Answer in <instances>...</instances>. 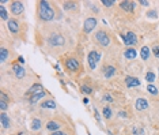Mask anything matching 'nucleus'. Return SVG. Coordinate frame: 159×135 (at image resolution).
I'll return each mask as SVG.
<instances>
[{"label":"nucleus","mask_w":159,"mask_h":135,"mask_svg":"<svg viewBox=\"0 0 159 135\" xmlns=\"http://www.w3.org/2000/svg\"><path fill=\"white\" fill-rule=\"evenodd\" d=\"M95 38H97V41L102 45V46H108V45L110 44V37H109L105 32H102V30L101 32H97Z\"/></svg>","instance_id":"nucleus-6"},{"label":"nucleus","mask_w":159,"mask_h":135,"mask_svg":"<svg viewBox=\"0 0 159 135\" xmlns=\"http://www.w3.org/2000/svg\"><path fill=\"white\" fill-rule=\"evenodd\" d=\"M83 103H84V104H89V98H87V97H84V98H83Z\"/></svg>","instance_id":"nucleus-41"},{"label":"nucleus","mask_w":159,"mask_h":135,"mask_svg":"<svg viewBox=\"0 0 159 135\" xmlns=\"http://www.w3.org/2000/svg\"><path fill=\"white\" fill-rule=\"evenodd\" d=\"M147 90H148V91L152 94V96H156V94H158V89H156V87L154 86L152 83H148V86H147Z\"/></svg>","instance_id":"nucleus-27"},{"label":"nucleus","mask_w":159,"mask_h":135,"mask_svg":"<svg viewBox=\"0 0 159 135\" xmlns=\"http://www.w3.org/2000/svg\"><path fill=\"white\" fill-rule=\"evenodd\" d=\"M61 125H60V123H57V122H49L48 124H46V128L49 130V131H57L59 128H60Z\"/></svg>","instance_id":"nucleus-20"},{"label":"nucleus","mask_w":159,"mask_h":135,"mask_svg":"<svg viewBox=\"0 0 159 135\" xmlns=\"http://www.w3.org/2000/svg\"><path fill=\"white\" fill-rule=\"evenodd\" d=\"M65 66H67V68L70 71H78V68H79V61H78L76 59H68Z\"/></svg>","instance_id":"nucleus-9"},{"label":"nucleus","mask_w":159,"mask_h":135,"mask_svg":"<svg viewBox=\"0 0 159 135\" xmlns=\"http://www.w3.org/2000/svg\"><path fill=\"white\" fill-rule=\"evenodd\" d=\"M12 70H14V72H15V75H16V78H23L26 75V70L23 67H21L19 64H14L12 66Z\"/></svg>","instance_id":"nucleus-10"},{"label":"nucleus","mask_w":159,"mask_h":135,"mask_svg":"<svg viewBox=\"0 0 159 135\" xmlns=\"http://www.w3.org/2000/svg\"><path fill=\"white\" fill-rule=\"evenodd\" d=\"M99 59H101V53H98V52L91 51L89 53L87 60H89V66H90V68H91V70H94V68L97 67V63L99 61Z\"/></svg>","instance_id":"nucleus-3"},{"label":"nucleus","mask_w":159,"mask_h":135,"mask_svg":"<svg viewBox=\"0 0 159 135\" xmlns=\"http://www.w3.org/2000/svg\"><path fill=\"white\" fill-rule=\"evenodd\" d=\"M41 125H42V123H41V120L40 119H33L32 120V130L37 131V130L41 128Z\"/></svg>","instance_id":"nucleus-22"},{"label":"nucleus","mask_w":159,"mask_h":135,"mask_svg":"<svg viewBox=\"0 0 159 135\" xmlns=\"http://www.w3.org/2000/svg\"><path fill=\"white\" fill-rule=\"evenodd\" d=\"M114 74H116V68L113 67V66H108V67L105 68V72H103L105 78H111Z\"/></svg>","instance_id":"nucleus-19"},{"label":"nucleus","mask_w":159,"mask_h":135,"mask_svg":"<svg viewBox=\"0 0 159 135\" xmlns=\"http://www.w3.org/2000/svg\"><path fill=\"white\" fill-rule=\"evenodd\" d=\"M97 27V19L95 18H87L86 21H84V23H83V32L84 33H90L92 32V30Z\"/></svg>","instance_id":"nucleus-5"},{"label":"nucleus","mask_w":159,"mask_h":135,"mask_svg":"<svg viewBox=\"0 0 159 135\" xmlns=\"http://www.w3.org/2000/svg\"><path fill=\"white\" fill-rule=\"evenodd\" d=\"M64 10H75L76 8V3H73V1H65L63 4Z\"/></svg>","instance_id":"nucleus-25"},{"label":"nucleus","mask_w":159,"mask_h":135,"mask_svg":"<svg viewBox=\"0 0 159 135\" xmlns=\"http://www.w3.org/2000/svg\"><path fill=\"white\" fill-rule=\"evenodd\" d=\"M103 116H105L106 119H111V109L110 108H109V106H105V108H103Z\"/></svg>","instance_id":"nucleus-28"},{"label":"nucleus","mask_w":159,"mask_h":135,"mask_svg":"<svg viewBox=\"0 0 159 135\" xmlns=\"http://www.w3.org/2000/svg\"><path fill=\"white\" fill-rule=\"evenodd\" d=\"M18 61H19L21 64H23V63H25V59H23L22 56H21V58H18Z\"/></svg>","instance_id":"nucleus-39"},{"label":"nucleus","mask_w":159,"mask_h":135,"mask_svg":"<svg viewBox=\"0 0 159 135\" xmlns=\"http://www.w3.org/2000/svg\"><path fill=\"white\" fill-rule=\"evenodd\" d=\"M95 117H97V120H99V113L97 112V111H95Z\"/></svg>","instance_id":"nucleus-42"},{"label":"nucleus","mask_w":159,"mask_h":135,"mask_svg":"<svg viewBox=\"0 0 159 135\" xmlns=\"http://www.w3.org/2000/svg\"><path fill=\"white\" fill-rule=\"evenodd\" d=\"M45 94H46L45 91H41V93H37V94H33V96H30V104H32V105L37 104L42 98V97L45 96Z\"/></svg>","instance_id":"nucleus-15"},{"label":"nucleus","mask_w":159,"mask_h":135,"mask_svg":"<svg viewBox=\"0 0 159 135\" xmlns=\"http://www.w3.org/2000/svg\"><path fill=\"white\" fill-rule=\"evenodd\" d=\"M0 122H1V125H3L4 128H8V127H10V124H11L10 119H8V116H7L4 112H1V115H0Z\"/></svg>","instance_id":"nucleus-16"},{"label":"nucleus","mask_w":159,"mask_h":135,"mask_svg":"<svg viewBox=\"0 0 159 135\" xmlns=\"http://www.w3.org/2000/svg\"><path fill=\"white\" fill-rule=\"evenodd\" d=\"M140 4H141V6H149V1H147V0H140Z\"/></svg>","instance_id":"nucleus-36"},{"label":"nucleus","mask_w":159,"mask_h":135,"mask_svg":"<svg viewBox=\"0 0 159 135\" xmlns=\"http://www.w3.org/2000/svg\"><path fill=\"white\" fill-rule=\"evenodd\" d=\"M11 11L15 15H21L23 13V3H21V1H12L11 3Z\"/></svg>","instance_id":"nucleus-7"},{"label":"nucleus","mask_w":159,"mask_h":135,"mask_svg":"<svg viewBox=\"0 0 159 135\" xmlns=\"http://www.w3.org/2000/svg\"><path fill=\"white\" fill-rule=\"evenodd\" d=\"M132 134L133 135H144V130L139 125H133L132 127Z\"/></svg>","instance_id":"nucleus-24"},{"label":"nucleus","mask_w":159,"mask_h":135,"mask_svg":"<svg viewBox=\"0 0 159 135\" xmlns=\"http://www.w3.org/2000/svg\"><path fill=\"white\" fill-rule=\"evenodd\" d=\"M7 58H8V51H7L6 48H1L0 49V61L4 63V61L7 60Z\"/></svg>","instance_id":"nucleus-23"},{"label":"nucleus","mask_w":159,"mask_h":135,"mask_svg":"<svg viewBox=\"0 0 159 135\" xmlns=\"http://www.w3.org/2000/svg\"><path fill=\"white\" fill-rule=\"evenodd\" d=\"M41 91H44V87H42V85H40V83H35V85H33V86L30 87L29 90H27V94H30V96H33V94L41 93Z\"/></svg>","instance_id":"nucleus-13"},{"label":"nucleus","mask_w":159,"mask_h":135,"mask_svg":"<svg viewBox=\"0 0 159 135\" xmlns=\"http://www.w3.org/2000/svg\"><path fill=\"white\" fill-rule=\"evenodd\" d=\"M147 16H148V18H156V16H158V13H156L155 10L148 11V13H147Z\"/></svg>","instance_id":"nucleus-33"},{"label":"nucleus","mask_w":159,"mask_h":135,"mask_svg":"<svg viewBox=\"0 0 159 135\" xmlns=\"http://www.w3.org/2000/svg\"><path fill=\"white\" fill-rule=\"evenodd\" d=\"M7 26H8V29H10L11 33H18L19 32V25H18V22L14 19H10L8 21V23H7Z\"/></svg>","instance_id":"nucleus-14"},{"label":"nucleus","mask_w":159,"mask_h":135,"mask_svg":"<svg viewBox=\"0 0 159 135\" xmlns=\"http://www.w3.org/2000/svg\"><path fill=\"white\" fill-rule=\"evenodd\" d=\"M41 108H44V109H54V108H56V103H54L53 100L44 101V103L41 104Z\"/></svg>","instance_id":"nucleus-17"},{"label":"nucleus","mask_w":159,"mask_h":135,"mask_svg":"<svg viewBox=\"0 0 159 135\" xmlns=\"http://www.w3.org/2000/svg\"><path fill=\"white\" fill-rule=\"evenodd\" d=\"M0 16H1V19L3 21H7L8 19V14H7V10L4 6H0Z\"/></svg>","instance_id":"nucleus-26"},{"label":"nucleus","mask_w":159,"mask_h":135,"mask_svg":"<svg viewBox=\"0 0 159 135\" xmlns=\"http://www.w3.org/2000/svg\"><path fill=\"white\" fill-rule=\"evenodd\" d=\"M125 83H127L128 87H136V86H140V79H137V78L135 77H127L125 78Z\"/></svg>","instance_id":"nucleus-8"},{"label":"nucleus","mask_w":159,"mask_h":135,"mask_svg":"<svg viewBox=\"0 0 159 135\" xmlns=\"http://www.w3.org/2000/svg\"><path fill=\"white\" fill-rule=\"evenodd\" d=\"M124 56H125L127 59H129V60H132V59H135V58L137 56V53H136V51H135V49L128 48V49H125Z\"/></svg>","instance_id":"nucleus-18"},{"label":"nucleus","mask_w":159,"mask_h":135,"mask_svg":"<svg viewBox=\"0 0 159 135\" xmlns=\"http://www.w3.org/2000/svg\"><path fill=\"white\" fill-rule=\"evenodd\" d=\"M152 52H154V55H155L156 58L159 59V46H158V45H156V46H154V48H152Z\"/></svg>","instance_id":"nucleus-34"},{"label":"nucleus","mask_w":159,"mask_h":135,"mask_svg":"<svg viewBox=\"0 0 159 135\" xmlns=\"http://www.w3.org/2000/svg\"><path fill=\"white\" fill-rule=\"evenodd\" d=\"M120 7L122 8L124 11H128V13H132L135 10V3L133 1H121Z\"/></svg>","instance_id":"nucleus-12"},{"label":"nucleus","mask_w":159,"mask_h":135,"mask_svg":"<svg viewBox=\"0 0 159 135\" xmlns=\"http://www.w3.org/2000/svg\"><path fill=\"white\" fill-rule=\"evenodd\" d=\"M103 100H105V101H109V103H111V101H113V97H111L110 94H105V96H103Z\"/></svg>","instance_id":"nucleus-35"},{"label":"nucleus","mask_w":159,"mask_h":135,"mask_svg":"<svg viewBox=\"0 0 159 135\" xmlns=\"http://www.w3.org/2000/svg\"><path fill=\"white\" fill-rule=\"evenodd\" d=\"M7 104H8V103H7V101H3V100H0V109L3 111V112H4V111L7 109V108H8V105H7Z\"/></svg>","instance_id":"nucleus-32"},{"label":"nucleus","mask_w":159,"mask_h":135,"mask_svg":"<svg viewBox=\"0 0 159 135\" xmlns=\"http://www.w3.org/2000/svg\"><path fill=\"white\" fill-rule=\"evenodd\" d=\"M121 38L128 46H133L135 44H137V37L133 32H128L127 34H121Z\"/></svg>","instance_id":"nucleus-2"},{"label":"nucleus","mask_w":159,"mask_h":135,"mask_svg":"<svg viewBox=\"0 0 159 135\" xmlns=\"http://www.w3.org/2000/svg\"><path fill=\"white\" fill-rule=\"evenodd\" d=\"M40 18L44 21H52L54 18V10L45 0L40 3Z\"/></svg>","instance_id":"nucleus-1"},{"label":"nucleus","mask_w":159,"mask_h":135,"mask_svg":"<svg viewBox=\"0 0 159 135\" xmlns=\"http://www.w3.org/2000/svg\"><path fill=\"white\" fill-rule=\"evenodd\" d=\"M91 91H92V90H91V87H90V86H86V85H83V86H82V93L90 94Z\"/></svg>","instance_id":"nucleus-30"},{"label":"nucleus","mask_w":159,"mask_h":135,"mask_svg":"<svg viewBox=\"0 0 159 135\" xmlns=\"http://www.w3.org/2000/svg\"><path fill=\"white\" fill-rule=\"evenodd\" d=\"M114 3H116L114 0H102V4H103V6H106V7H111Z\"/></svg>","instance_id":"nucleus-31"},{"label":"nucleus","mask_w":159,"mask_h":135,"mask_svg":"<svg viewBox=\"0 0 159 135\" xmlns=\"http://www.w3.org/2000/svg\"><path fill=\"white\" fill-rule=\"evenodd\" d=\"M149 48L148 46H143V48L140 49V58L143 59V60H147V59L149 58Z\"/></svg>","instance_id":"nucleus-21"},{"label":"nucleus","mask_w":159,"mask_h":135,"mask_svg":"<svg viewBox=\"0 0 159 135\" xmlns=\"http://www.w3.org/2000/svg\"><path fill=\"white\" fill-rule=\"evenodd\" d=\"M146 80H147V82H149V83H151V82H154V80H155V74H154V72H151V71H149V72H147V74H146Z\"/></svg>","instance_id":"nucleus-29"},{"label":"nucleus","mask_w":159,"mask_h":135,"mask_svg":"<svg viewBox=\"0 0 159 135\" xmlns=\"http://www.w3.org/2000/svg\"><path fill=\"white\" fill-rule=\"evenodd\" d=\"M0 100L7 101V100H8V98H7V96H6V94H4V93H1V94H0Z\"/></svg>","instance_id":"nucleus-37"},{"label":"nucleus","mask_w":159,"mask_h":135,"mask_svg":"<svg viewBox=\"0 0 159 135\" xmlns=\"http://www.w3.org/2000/svg\"><path fill=\"white\" fill-rule=\"evenodd\" d=\"M148 108V101L146 98H137L136 100V109L137 111H144Z\"/></svg>","instance_id":"nucleus-11"},{"label":"nucleus","mask_w":159,"mask_h":135,"mask_svg":"<svg viewBox=\"0 0 159 135\" xmlns=\"http://www.w3.org/2000/svg\"><path fill=\"white\" fill-rule=\"evenodd\" d=\"M48 42H49V45H52V46H61V45L65 44V38L60 34H53L48 38Z\"/></svg>","instance_id":"nucleus-4"},{"label":"nucleus","mask_w":159,"mask_h":135,"mask_svg":"<svg viewBox=\"0 0 159 135\" xmlns=\"http://www.w3.org/2000/svg\"><path fill=\"white\" fill-rule=\"evenodd\" d=\"M118 115H120L121 117H127V113H125V112H120Z\"/></svg>","instance_id":"nucleus-40"},{"label":"nucleus","mask_w":159,"mask_h":135,"mask_svg":"<svg viewBox=\"0 0 159 135\" xmlns=\"http://www.w3.org/2000/svg\"><path fill=\"white\" fill-rule=\"evenodd\" d=\"M52 135H67V134H64V132H59V131H54Z\"/></svg>","instance_id":"nucleus-38"}]
</instances>
